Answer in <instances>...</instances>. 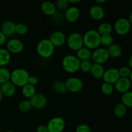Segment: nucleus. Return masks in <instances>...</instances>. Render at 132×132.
<instances>
[{"label":"nucleus","instance_id":"obj_6","mask_svg":"<svg viewBox=\"0 0 132 132\" xmlns=\"http://www.w3.org/2000/svg\"><path fill=\"white\" fill-rule=\"evenodd\" d=\"M113 29L119 36H125L130 32L131 24L126 18H119L115 23Z\"/></svg>","mask_w":132,"mask_h":132},{"label":"nucleus","instance_id":"obj_43","mask_svg":"<svg viewBox=\"0 0 132 132\" xmlns=\"http://www.w3.org/2000/svg\"><path fill=\"white\" fill-rule=\"evenodd\" d=\"M128 20L129 23H130V24H132V12L129 15L128 18Z\"/></svg>","mask_w":132,"mask_h":132},{"label":"nucleus","instance_id":"obj_46","mask_svg":"<svg viewBox=\"0 0 132 132\" xmlns=\"http://www.w3.org/2000/svg\"><path fill=\"white\" fill-rule=\"evenodd\" d=\"M129 79H130V82H131V83H132V70H131V73H130V76H129Z\"/></svg>","mask_w":132,"mask_h":132},{"label":"nucleus","instance_id":"obj_5","mask_svg":"<svg viewBox=\"0 0 132 132\" xmlns=\"http://www.w3.org/2000/svg\"><path fill=\"white\" fill-rule=\"evenodd\" d=\"M67 44L68 48L73 51H77L84 46L82 36L78 32H73L67 37Z\"/></svg>","mask_w":132,"mask_h":132},{"label":"nucleus","instance_id":"obj_18","mask_svg":"<svg viewBox=\"0 0 132 132\" xmlns=\"http://www.w3.org/2000/svg\"><path fill=\"white\" fill-rule=\"evenodd\" d=\"M41 10L46 15H53L56 13L57 8L55 4L50 1H45L41 3Z\"/></svg>","mask_w":132,"mask_h":132},{"label":"nucleus","instance_id":"obj_13","mask_svg":"<svg viewBox=\"0 0 132 132\" xmlns=\"http://www.w3.org/2000/svg\"><path fill=\"white\" fill-rule=\"evenodd\" d=\"M50 41L55 47H61L67 43V37L63 32L55 30L50 34Z\"/></svg>","mask_w":132,"mask_h":132},{"label":"nucleus","instance_id":"obj_47","mask_svg":"<svg viewBox=\"0 0 132 132\" xmlns=\"http://www.w3.org/2000/svg\"><path fill=\"white\" fill-rule=\"evenodd\" d=\"M6 132H14V131H12V130H8V131H6Z\"/></svg>","mask_w":132,"mask_h":132},{"label":"nucleus","instance_id":"obj_7","mask_svg":"<svg viewBox=\"0 0 132 132\" xmlns=\"http://www.w3.org/2000/svg\"><path fill=\"white\" fill-rule=\"evenodd\" d=\"M65 125V121L62 117H55L48 122L46 126L48 132H63Z\"/></svg>","mask_w":132,"mask_h":132},{"label":"nucleus","instance_id":"obj_42","mask_svg":"<svg viewBox=\"0 0 132 132\" xmlns=\"http://www.w3.org/2000/svg\"><path fill=\"white\" fill-rule=\"evenodd\" d=\"M69 3H78L81 2L82 0H68Z\"/></svg>","mask_w":132,"mask_h":132},{"label":"nucleus","instance_id":"obj_26","mask_svg":"<svg viewBox=\"0 0 132 132\" xmlns=\"http://www.w3.org/2000/svg\"><path fill=\"white\" fill-rule=\"evenodd\" d=\"M112 30H113V27L112 24L108 23H103L99 24L98 27L97 31L101 36H104V35L111 34Z\"/></svg>","mask_w":132,"mask_h":132},{"label":"nucleus","instance_id":"obj_1","mask_svg":"<svg viewBox=\"0 0 132 132\" xmlns=\"http://www.w3.org/2000/svg\"><path fill=\"white\" fill-rule=\"evenodd\" d=\"M83 45L90 50H95L101 45V35L97 30L92 29L86 31L82 36Z\"/></svg>","mask_w":132,"mask_h":132},{"label":"nucleus","instance_id":"obj_33","mask_svg":"<svg viewBox=\"0 0 132 132\" xmlns=\"http://www.w3.org/2000/svg\"><path fill=\"white\" fill-rule=\"evenodd\" d=\"M28 30V27L24 23H20L15 24V34H18L20 36H23L27 33Z\"/></svg>","mask_w":132,"mask_h":132},{"label":"nucleus","instance_id":"obj_31","mask_svg":"<svg viewBox=\"0 0 132 132\" xmlns=\"http://www.w3.org/2000/svg\"><path fill=\"white\" fill-rule=\"evenodd\" d=\"M93 63L90 60L81 61L80 62L79 70L83 73H90Z\"/></svg>","mask_w":132,"mask_h":132},{"label":"nucleus","instance_id":"obj_34","mask_svg":"<svg viewBox=\"0 0 132 132\" xmlns=\"http://www.w3.org/2000/svg\"><path fill=\"white\" fill-rule=\"evenodd\" d=\"M101 91L104 95H110L113 92V85L104 82L101 85Z\"/></svg>","mask_w":132,"mask_h":132},{"label":"nucleus","instance_id":"obj_22","mask_svg":"<svg viewBox=\"0 0 132 132\" xmlns=\"http://www.w3.org/2000/svg\"><path fill=\"white\" fill-rule=\"evenodd\" d=\"M92 50L88 49V48L85 46H82L80 49H79L77 51H76V56L81 61H86L90 60L92 57Z\"/></svg>","mask_w":132,"mask_h":132},{"label":"nucleus","instance_id":"obj_25","mask_svg":"<svg viewBox=\"0 0 132 132\" xmlns=\"http://www.w3.org/2000/svg\"><path fill=\"white\" fill-rule=\"evenodd\" d=\"M21 93L23 96L27 99H30L36 94V88L35 86L27 83L22 87Z\"/></svg>","mask_w":132,"mask_h":132},{"label":"nucleus","instance_id":"obj_11","mask_svg":"<svg viewBox=\"0 0 132 132\" xmlns=\"http://www.w3.org/2000/svg\"><path fill=\"white\" fill-rule=\"evenodd\" d=\"M32 104V108L36 110H41L46 106L48 100L44 94L40 93H36L32 97L29 99Z\"/></svg>","mask_w":132,"mask_h":132},{"label":"nucleus","instance_id":"obj_8","mask_svg":"<svg viewBox=\"0 0 132 132\" xmlns=\"http://www.w3.org/2000/svg\"><path fill=\"white\" fill-rule=\"evenodd\" d=\"M107 50L104 48H97L92 52V60L94 63L103 64L105 63L109 59Z\"/></svg>","mask_w":132,"mask_h":132},{"label":"nucleus","instance_id":"obj_30","mask_svg":"<svg viewBox=\"0 0 132 132\" xmlns=\"http://www.w3.org/2000/svg\"><path fill=\"white\" fill-rule=\"evenodd\" d=\"M32 108V104L29 99H24L21 101L18 104V109L23 113L29 112Z\"/></svg>","mask_w":132,"mask_h":132},{"label":"nucleus","instance_id":"obj_23","mask_svg":"<svg viewBox=\"0 0 132 132\" xmlns=\"http://www.w3.org/2000/svg\"><path fill=\"white\" fill-rule=\"evenodd\" d=\"M52 89L53 91L59 94H64L67 92L65 82L61 80L54 81L52 84Z\"/></svg>","mask_w":132,"mask_h":132},{"label":"nucleus","instance_id":"obj_15","mask_svg":"<svg viewBox=\"0 0 132 132\" xmlns=\"http://www.w3.org/2000/svg\"><path fill=\"white\" fill-rule=\"evenodd\" d=\"M0 31L6 37H12L15 34V23L12 21H5L1 24Z\"/></svg>","mask_w":132,"mask_h":132},{"label":"nucleus","instance_id":"obj_9","mask_svg":"<svg viewBox=\"0 0 132 132\" xmlns=\"http://www.w3.org/2000/svg\"><path fill=\"white\" fill-rule=\"evenodd\" d=\"M66 88L67 92L72 93H78L82 90L83 88L82 81L76 77H70L65 81Z\"/></svg>","mask_w":132,"mask_h":132},{"label":"nucleus","instance_id":"obj_10","mask_svg":"<svg viewBox=\"0 0 132 132\" xmlns=\"http://www.w3.org/2000/svg\"><path fill=\"white\" fill-rule=\"evenodd\" d=\"M23 49H24L23 43L19 39H10L6 43V50L10 52V54H20L23 52Z\"/></svg>","mask_w":132,"mask_h":132},{"label":"nucleus","instance_id":"obj_41","mask_svg":"<svg viewBox=\"0 0 132 132\" xmlns=\"http://www.w3.org/2000/svg\"><path fill=\"white\" fill-rule=\"evenodd\" d=\"M128 67H130V69L132 70V55L128 59Z\"/></svg>","mask_w":132,"mask_h":132},{"label":"nucleus","instance_id":"obj_40","mask_svg":"<svg viewBox=\"0 0 132 132\" xmlns=\"http://www.w3.org/2000/svg\"><path fill=\"white\" fill-rule=\"evenodd\" d=\"M7 37L0 31V46H2L6 43Z\"/></svg>","mask_w":132,"mask_h":132},{"label":"nucleus","instance_id":"obj_44","mask_svg":"<svg viewBox=\"0 0 132 132\" xmlns=\"http://www.w3.org/2000/svg\"><path fill=\"white\" fill-rule=\"evenodd\" d=\"M94 1H95V2L98 4H103V3H104L105 2L106 0H94Z\"/></svg>","mask_w":132,"mask_h":132},{"label":"nucleus","instance_id":"obj_38","mask_svg":"<svg viewBox=\"0 0 132 132\" xmlns=\"http://www.w3.org/2000/svg\"><path fill=\"white\" fill-rule=\"evenodd\" d=\"M28 83L29 85L35 86L38 83V78L35 76H30L28 77Z\"/></svg>","mask_w":132,"mask_h":132},{"label":"nucleus","instance_id":"obj_39","mask_svg":"<svg viewBox=\"0 0 132 132\" xmlns=\"http://www.w3.org/2000/svg\"><path fill=\"white\" fill-rule=\"evenodd\" d=\"M36 132H48L47 126L45 125H39L36 129Z\"/></svg>","mask_w":132,"mask_h":132},{"label":"nucleus","instance_id":"obj_19","mask_svg":"<svg viewBox=\"0 0 132 132\" xmlns=\"http://www.w3.org/2000/svg\"><path fill=\"white\" fill-rule=\"evenodd\" d=\"M1 90L3 97H10L15 93V86L10 81L1 85Z\"/></svg>","mask_w":132,"mask_h":132},{"label":"nucleus","instance_id":"obj_14","mask_svg":"<svg viewBox=\"0 0 132 132\" xmlns=\"http://www.w3.org/2000/svg\"><path fill=\"white\" fill-rule=\"evenodd\" d=\"M114 85L115 89L119 93L123 94L129 91L130 87H131V83L129 78L120 77Z\"/></svg>","mask_w":132,"mask_h":132},{"label":"nucleus","instance_id":"obj_28","mask_svg":"<svg viewBox=\"0 0 132 132\" xmlns=\"http://www.w3.org/2000/svg\"><path fill=\"white\" fill-rule=\"evenodd\" d=\"M10 81V72L5 67H0V84L4 83Z\"/></svg>","mask_w":132,"mask_h":132},{"label":"nucleus","instance_id":"obj_37","mask_svg":"<svg viewBox=\"0 0 132 132\" xmlns=\"http://www.w3.org/2000/svg\"><path fill=\"white\" fill-rule=\"evenodd\" d=\"M76 132H92V131L88 125L85 124H81L77 126Z\"/></svg>","mask_w":132,"mask_h":132},{"label":"nucleus","instance_id":"obj_17","mask_svg":"<svg viewBox=\"0 0 132 132\" xmlns=\"http://www.w3.org/2000/svg\"><path fill=\"white\" fill-rule=\"evenodd\" d=\"M89 15L95 21H100L104 18L105 12L102 6L100 5H94L89 10Z\"/></svg>","mask_w":132,"mask_h":132},{"label":"nucleus","instance_id":"obj_21","mask_svg":"<svg viewBox=\"0 0 132 132\" xmlns=\"http://www.w3.org/2000/svg\"><path fill=\"white\" fill-rule=\"evenodd\" d=\"M104 68L103 64L93 63L90 73L96 79H101L103 78L104 72Z\"/></svg>","mask_w":132,"mask_h":132},{"label":"nucleus","instance_id":"obj_35","mask_svg":"<svg viewBox=\"0 0 132 132\" xmlns=\"http://www.w3.org/2000/svg\"><path fill=\"white\" fill-rule=\"evenodd\" d=\"M131 70L128 67H122L119 69V73L120 77H125V78H129L130 73H131Z\"/></svg>","mask_w":132,"mask_h":132},{"label":"nucleus","instance_id":"obj_32","mask_svg":"<svg viewBox=\"0 0 132 132\" xmlns=\"http://www.w3.org/2000/svg\"><path fill=\"white\" fill-rule=\"evenodd\" d=\"M113 37L111 34L101 36V45L105 47H108L113 44Z\"/></svg>","mask_w":132,"mask_h":132},{"label":"nucleus","instance_id":"obj_24","mask_svg":"<svg viewBox=\"0 0 132 132\" xmlns=\"http://www.w3.org/2000/svg\"><path fill=\"white\" fill-rule=\"evenodd\" d=\"M10 54L6 49L0 48V67L7 65L10 61Z\"/></svg>","mask_w":132,"mask_h":132},{"label":"nucleus","instance_id":"obj_3","mask_svg":"<svg viewBox=\"0 0 132 132\" xmlns=\"http://www.w3.org/2000/svg\"><path fill=\"white\" fill-rule=\"evenodd\" d=\"M55 46L49 39H43L39 41L36 46V51L39 56L43 59L51 57L54 53Z\"/></svg>","mask_w":132,"mask_h":132},{"label":"nucleus","instance_id":"obj_20","mask_svg":"<svg viewBox=\"0 0 132 132\" xmlns=\"http://www.w3.org/2000/svg\"><path fill=\"white\" fill-rule=\"evenodd\" d=\"M109 57L117 58L119 57L122 54V48L121 46L118 44H112L107 48Z\"/></svg>","mask_w":132,"mask_h":132},{"label":"nucleus","instance_id":"obj_2","mask_svg":"<svg viewBox=\"0 0 132 132\" xmlns=\"http://www.w3.org/2000/svg\"><path fill=\"white\" fill-rule=\"evenodd\" d=\"M29 76V73L26 70L21 68H15L10 72V81L15 86L22 88L28 83Z\"/></svg>","mask_w":132,"mask_h":132},{"label":"nucleus","instance_id":"obj_27","mask_svg":"<svg viewBox=\"0 0 132 132\" xmlns=\"http://www.w3.org/2000/svg\"><path fill=\"white\" fill-rule=\"evenodd\" d=\"M127 108L122 103L116 104L113 109V113L117 118H122L126 115Z\"/></svg>","mask_w":132,"mask_h":132},{"label":"nucleus","instance_id":"obj_12","mask_svg":"<svg viewBox=\"0 0 132 132\" xmlns=\"http://www.w3.org/2000/svg\"><path fill=\"white\" fill-rule=\"evenodd\" d=\"M120 78L119 70L116 68H109L105 70L103 77V80L104 82L114 85L117 80Z\"/></svg>","mask_w":132,"mask_h":132},{"label":"nucleus","instance_id":"obj_4","mask_svg":"<svg viewBox=\"0 0 132 132\" xmlns=\"http://www.w3.org/2000/svg\"><path fill=\"white\" fill-rule=\"evenodd\" d=\"M80 60L74 55H67L63 58L62 67L64 70L68 73H76L79 70Z\"/></svg>","mask_w":132,"mask_h":132},{"label":"nucleus","instance_id":"obj_29","mask_svg":"<svg viewBox=\"0 0 132 132\" xmlns=\"http://www.w3.org/2000/svg\"><path fill=\"white\" fill-rule=\"evenodd\" d=\"M121 103L126 108H132V92L128 91L121 96Z\"/></svg>","mask_w":132,"mask_h":132},{"label":"nucleus","instance_id":"obj_16","mask_svg":"<svg viewBox=\"0 0 132 132\" xmlns=\"http://www.w3.org/2000/svg\"><path fill=\"white\" fill-rule=\"evenodd\" d=\"M80 16V11L79 9L76 6H72L68 7L66 10L64 14V18L69 23H74L76 22Z\"/></svg>","mask_w":132,"mask_h":132},{"label":"nucleus","instance_id":"obj_45","mask_svg":"<svg viewBox=\"0 0 132 132\" xmlns=\"http://www.w3.org/2000/svg\"><path fill=\"white\" fill-rule=\"evenodd\" d=\"M3 98V95L2 92H1V88H0V102L2 101Z\"/></svg>","mask_w":132,"mask_h":132},{"label":"nucleus","instance_id":"obj_36","mask_svg":"<svg viewBox=\"0 0 132 132\" xmlns=\"http://www.w3.org/2000/svg\"><path fill=\"white\" fill-rule=\"evenodd\" d=\"M68 0H56V8L60 10H64L68 9Z\"/></svg>","mask_w":132,"mask_h":132}]
</instances>
